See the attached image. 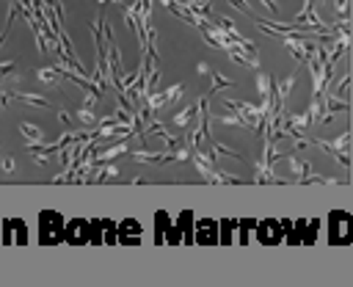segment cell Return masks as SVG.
<instances>
[{
    "label": "cell",
    "instance_id": "cell-1",
    "mask_svg": "<svg viewBox=\"0 0 353 287\" xmlns=\"http://www.w3.org/2000/svg\"><path fill=\"white\" fill-rule=\"evenodd\" d=\"M312 144H314V146H320L323 152H328L331 157H336L342 166H347V163H350V160H347V144H350V132H342V135H339L336 141H331V144H328V141H323V138H312Z\"/></svg>",
    "mask_w": 353,
    "mask_h": 287
},
{
    "label": "cell",
    "instance_id": "cell-2",
    "mask_svg": "<svg viewBox=\"0 0 353 287\" xmlns=\"http://www.w3.org/2000/svg\"><path fill=\"white\" fill-rule=\"evenodd\" d=\"M19 132H22V135H25V141H28V144H25V146H28V152H36V149H41V146H44V144H41V138H44V135H41V127H39V124L22 121V124H19Z\"/></svg>",
    "mask_w": 353,
    "mask_h": 287
},
{
    "label": "cell",
    "instance_id": "cell-3",
    "mask_svg": "<svg viewBox=\"0 0 353 287\" xmlns=\"http://www.w3.org/2000/svg\"><path fill=\"white\" fill-rule=\"evenodd\" d=\"M36 77H39L44 86H58V83L63 80V72H61V66H41V69L36 72Z\"/></svg>",
    "mask_w": 353,
    "mask_h": 287
},
{
    "label": "cell",
    "instance_id": "cell-4",
    "mask_svg": "<svg viewBox=\"0 0 353 287\" xmlns=\"http://www.w3.org/2000/svg\"><path fill=\"white\" fill-rule=\"evenodd\" d=\"M130 157H132L135 163H165V152H149V149L130 152Z\"/></svg>",
    "mask_w": 353,
    "mask_h": 287
},
{
    "label": "cell",
    "instance_id": "cell-5",
    "mask_svg": "<svg viewBox=\"0 0 353 287\" xmlns=\"http://www.w3.org/2000/svg\"><path fill=\"white\" fill-rule=\"evenodd\" d=\"M121 152H127V141H119V144H113V146L97 152V155H94V163H108L110 157H116V155H121Z\"/></svg>",
    "mask_w": 353,
    "mask_h": 287
},
{
    "label": "cell",
    "instance_id": "cell-6",
    "mask_svg": "<svg viewBox=\"0 0 353 287\" xmlns=\"http://www.w3.org/2000/svg\"><path fill=\"white\" fill-rule=\"evenodd\" d=\"M287 166L292 168V174H295V177H301L298 182H303V179H306V177L312 174L309 163H303V160H301V157H295V155H287Z\"/></svg>",
    "mask_w": 353,
    "mask_h": 287
},
{
    "label": "cell",
    "instance_id": "cell-7",
    "mask_svg": "<svg viewBox=\"0 0 353 287\" xmlns=\"http://www.w3.org/2000/svg\"><path fill=\"white\" fill-rule=\"evenodd\" d=\"M14 99H22L25 105H33V108H47V97H39V94H30V91H11Z\"/></svg>",
    "mask_w": 353,
    "mask_h": 287
},
{
    "label": "cell",
    "instance_id": "cell-8",
    "mask_svg": "<svg viewBox=\"0 0 353 287\" xmlns=\"http://www.w3.org/2000/svg\"><path fill=\"white\" fill-rule=\"evenodd\" d=\"M193 116H199V102H193V105L182 108V110L174 116V124H176V127H188V124L193 121Z\"/></svg>",
    "mask_w": 353,
    "mask_h": 287
},
{
    "label": "cell",
    "instance_id": "cell-9",
    "mask_svg": "<svg viewBox=\"0 0 353 287\" xmlns=\"http://www.w3.org/2000/svg\"><path fill=\"white\" fill-rule=\"evenodd\" d=\"M210 77H212V86H210V97H212L218 88H226V86H232V80H229V77H223V75H218V72H212Z\"/></svg>",
    "mask_w": 353,
    "mask_h": 287
},
{
    "label": "cell",
    "instance_id": "cell-10",
    "mask_svg": "<svg viewBox=\"0 0 353 287\" xmlns=\"http://www.w3.org/2000/svg\"><path fill=\"white\" fill-rule=\"evenodd\" d=\"M292 86H295V75H290L284 83H276V88H279V99L284 102L287 97H290V91H292Z\"/></svg>",
    "mask_w": 353,
    "mask_h": 287
},
{
    "label": "cell",
    "instance_id": "cell-11",
    "mask_svg": "<svg viewBox=\"0 0 353 287\" xmlns=\"http://www.w3.org/2000/svg\"><path fill=\"white\" fill-rule=\"evenodd\" d=\"M113 177H119V168H116V166H102L97 179H99V182H108V179H113Z\"/></svg>",
    "mask_w": 353,
    "mask_h": 287
},
{
    "label": "cell",
    "instance_id": "cell-12",
    "mask_svg": "<svg viewBox=\"0 0 353 287\" xmlns=\"http://www.w3.org/2000/svg\"><path fill=\"white\" fill-rule=\"evenodd\" d=\"M182 88H185L182 83H176V86L165 88V97H168V102H171V99H179V97H182Z\"/></svg>",
    "mask_w": 353,
    "mask_h": 287
},
{
    "label": "cell",
    "instance_id": "cell-13",
    "mask_svg": "<svg viewBox=\"0 0 353 287\" xmlns=\"http://www.w3.org/2000/svg\"><path fill=\"white\" fill-rule=\"evenodd\" d=\"M221 124H232V127H240L243 124V119L234 113V116H221Z\"/></svg>",
    "mask_w": 353,
    "mask_h": 287
},
{
    "label": "cell",
    "instance_id": "cell-14",
    "mask_svg": "<svg viewBox=\"0 0 353 287\" xmlns=\"http://www.w3.org/2000/svg\"><path fill=\"white\" fill-rule=\"evenodd\" d=\"M14 166H17V163H14V157H3V160H0V168H3V171H8V174L14 171Z\"/></svg>",
    "mask_w": 353,
    "mask_h": 287
},
{
    "label": "cell",
    "instance_id": "cell-15",
    "mask_svg": "<svg viewBox=\"0 0 353 287\" xmlns=\"http://www.w3.org/2000/svg\"><path fill=\"white\" fill-rule=\"evenodd\" d=\"M196 75H212V69H210V63H204V61H199V63H196Z\"/></svg>",
    "mask_w": 353,
    "mask_h": 287
},
{
    "label": "cell",
    "instance_id": "cell-16",
    "mask_svg": "<svg viewBox=\"0 0 353 287\" xmlns=\"http://www.w3.org/2000/svg\"><path fill=\"white\" fill-rule=\"evenodd\" d=\"M58 119H61V121H63L66 127H72V116L66 113V108H61V110H58Z\"/></svg>",
    "mask_w": 353,
    "mask_h": 287
},
{
    "label": "cell",
    "instance_id": "cell-17",
    "mask_svg": "<svg viewBox=\"0 0 353 287\" xmlns=\"http://www.w3.org/2000/svg\"><path fill=\"white\" fill-rule=\"evenodd\" d=\"M11 99H14V94H11V91H3V88H0V108H3V105H8Z\"/></svg>",
    "mask_w": 353,
    "mask_h": 287
},
{
    "label": "cell",
    "instance_id": "cell-18",
    "mask_svg": "<svg viewBox=\"0 0 353 287\" xmlns=\"http://www.w3.org/2000/svg\"><path fill=\"white\" fill-rule=\"evenodd\" d=\"M259 3H262V6L268 8V11H273V14L279 11V3H276V0H259Z\"/></svg>",
    "mask_w": 353,
    "mask_h": 287
},
{
    "label": "cell",
    "instance_id": "cell-19",
    "mask_svg": "<svg viewBox=\"0 0 353 287\" xmlns=\"http://www.w3.org/2000/svg\"><path fill=\"white\" fill-rule=\"evenodd\" d=\"M33 163H36V166H44V163H47V152H44V155H33Z\"/></svg>",
    "mask_w": 353,
    "mask_h": 287
},
{
    "label": "cell",
    "instance_id": "cell-20",
    "mask_svg": "<svg viewBox=\"0 0 353 287\" xmlns=\"http://www.w3.org/2000/svg\"><path fill=\"white\" fill-rule=\"evenodd\" d=\"M97 3H99V6H105V3H108V0H97Z\"/></svg>",
    "mask_w": 353,
    "mask_h": 287
}]
</instances>
